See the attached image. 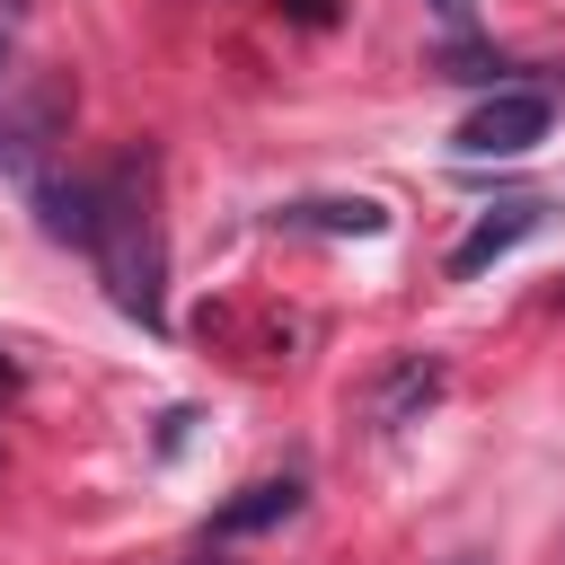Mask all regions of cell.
<instances>
[{
	"label": "cell",
	"instance_id": "obj_9",
	"mask_svg": "<svg viewBox=\"0 0 565 565\" xmlns=\"http://www.w3.org/2000/svg\"><path fill=\"white\" fill-rule=\"evenodd\" d=\"M424 9H433L450 35H468V26H477V0H424Z\"/></svg>",
	"mask_w": 565,
	"mask_h": 565
},
{
	"label": "cell",
	"instance_id": "obj_3",
	"mask_svg": "<svg viewBox=\"0 0 565 565\" xmlns=\"http://www.w3.org/2000/svg\"><path fill=\"white\" fill-rule=\"evenodd\" d=\"M539 221H547V203H530V194H521V203H494V212H486V221L450 247V274H459V282H477V274H486V265H503V256H512Z\"/></svg>",
	"mask_w": 565,
	"mask_h": 565
},
{
	"label": "cell",
	"instance_id": "obj_10",
	"mask_svg": "<svg viewBox=\"0 0 565 565\" xmlns=\"http://www.w3.org/2000/svg\"><path fill=\"white\" fill-rule=\"evenodd\" d=\"M282 9H291L300 26H335V0H282Z\"/></svg>",
	"mask_w": 565,
	"mask_h": 565
},
{
	"label": "cell",
	"instance_id": "obj_8",
	"mask_svg": "<svg viewBox=\"0 0 565 565\" xmlns=\"http://www.w3.org/2000/svg\"><path fill=\"white\" fill-rule=\"evenodd\" d=\"M53 115H62V106H53V97H44V106H26V115H18V106H0V168H26V159H35V141H44V124H53Z\"/></svg>",
	"mask_w": 565,
	"mask_h": 565
},
{
	"label": "cell",
	"instance_id": "obj_14",
	"mask_svg": "<svg viewBox=\"0 0 565 565\" xmlns=\"http://www.w3.org/2000/svg\"><path fill=\"white\" fill-rule=\"evenodd\" d=\"M203 565H221V556H203Z\"/></svg>",
	"mask_w": 565,
	"mask_h": 565
},
{
	"label": "cell",
	"instance_id": "obj_1",
	"mask_svg": "<svg viewBox=\"0 0 565 565\" xmlns=\"http://www.w3.org/2000/svg\"><path fill=\"white\" fill-rule=\"evenodd\" d=\"M88 256L106 265L115 309L159 335L168 327V291H159L168 256H159V221H150V194H141V159H124V168L97 177V238H88Z\"/></svg>",
	"mask_w": 565,
	"mask_h": 565
},
{
	"label": "cell",
	"instance_id": "obj_12",
	"mask_svg": "<svg viewBox=\"0 0 565 565\" xmlns=\"http://www.w3.org/2000/svg\"><path fill=\"white\" fill-rule=\"evenodd\" d=\"M9 380H18V371H9V362H0V388H9Z\"/></svg>",
	"mask_w": 565,
	"mask_h": 565
},
{
	"label": "cell",
	"instance_id": "obj_4",
	"mask_svg": "<svg viewBox=\"0 0 565 565\" xmlns=\"http://www.w3.org/2000/svg\"><path fill=\"white\" fill-rule=\"evenodd\" d=\"M274 221H282V230H318V238H380V230H388V212H380L371 194H300V203H282Z\"/></svg>",
	"mask_w": 565,
	"mask_h": 565
},
{
	"label": "cell",
	"instance_id": "obj_11",
	"mask_svg": "<svg viewBox=\"0 0 565 565\" xmlns=\"http://www.w3.org/2000/svg\"><path fill=\"white\" fill-rule=\"evenodd\" d=\"M0 79H9V35H0Z\"/></svg>",
	"mask_w": 565,
	"mask_h": 565
},
{
	"label": "cell",
	"instance_id": "obj_13",
	"mask_svg": "<svg viewBox=\"0 0 565 565\" xmlns=\"http://www.w3.org/2000/svg\"><path fill=\"white\" fill-rule=\"evenodd\" d=\"M450 565H477V556H450Z\"/></svg>",
	"mask_w": 565,
	"mask_h": 565
},
{
	"label": "cell",
	"instance_id": "obj_5",
	"mask_svg": "<svg viewBox=\"0 0 565 565\" xmlns=\"http://www.w3.org/2000/svg\"><path fill=\"white\" fill-rule=\"evenodd\" d=\"M291 512H300V477H256L212 512V539H256V530H282Z\"/></svg>",
	"mask_w": 565,
	"mask_h": 565
},
{
	"label": "cell",
	"instance_id": "obj_6",
	"mask_svg": "<svg viewBox=\"0 0 565 565\" xmlns=\"http://www.w3.org/2000/svg\"><path fill=\"white\" fill-rule=\"evenodd\" d=\"M433 397H441V362H424V353H415V362H397V371L371 388V424H380V433H397V424H415Z\"/></svg>",
	"mask_w": 565,
	"mask_h": 565
},
{
	"label": "cell",
	"instance_id": "obj_7",
	"mask_svg": "<svg viewBox=\"0 0 565 565\" xmlns=\"http://www.w3.org/2000/svg\"><path fill=\"white\" fill-rule=\"evenodd\" d=\"M35 212H44L53 238L88 247V238H97V177H44V185H35Z\"/></svg>",
	"mask_w": 565,
	"mask_h": 565
},
{
	"label": "cell",
	"instance_id": "obj_2",
	"mask_svg": "<svg viewBox=\"0 0 565 565\" xmlns=\"http://www.w3.org/2000/svg\"><path fill=\"white\" fill-rule=\"evenodd\" d=\"M547 124H556V106H547V88H494L486 106H468L459 115V150L468 159H521V150H539L547 141Z\"/></svg>",
	"mask_w": 565,
	"mask_h": 565
}]
</instances>
